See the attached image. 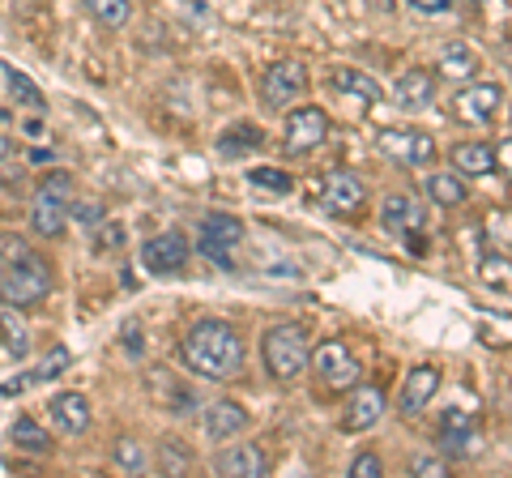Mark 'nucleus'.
Wrapping results in <instances>:
<instances>
[{
  "instance_id": "1",
  "label": "nucleus",
  "mask_w": 512,
  "mask_h": 478,
  "mask_svg": "<svg viewBox=\"0 0 512 478\" xmlns=\"http://www.w3.org/2000/svg\"><path fill=\"white\" fill-rule=\"evenodd\" d=\"M180 359L188 363V372H197L205 380H231L244 372V338H239L235 325L205 316V321H197L184 333Z\"/></svg>"
},
{
  "instance_id": "2",
  "label": "nucleus",
  "mask_w": 512,
  "mask_h": 478,
  "mask_svg": "<svg viewBox=\"0 0 512 478\" xmlns=\"http://www.w3.org/2000/svg\"><path fill=\"white\" fill-rule=\"evenodd\" d=\"M52 286H56L52 265H47L39 252L22 248L18 257L0 269V304H9V308H35V304H43V299L52 295Z\"/></svg>"
},
{
  "instance_id": "3",
  "label": "nucleus",
  "mask_w": 512,
  "mask_h": 478,
  "mask_svg": "<svg viewBox=\"0 0 512 478\" xmlns=\"http://www.w3.org/2000/svg\"><path fill=\"white\" fill-rule=\"evenodd\" d=\"M261 355H265V368L274 372V380H295L308 372V329L303 325H274L261 342Z\"/></svg>"
},
{
  "instance_id": "4",
  "label": "nucleus",
  "mask_w": 512,
  "mask_h": 478,
  "mask_svg": "<svg viewBox=\"0 0 512 478\" xmlns=\"http://www.w3.org/2000/svg\"><path fill=\"white\" fill-rule=\"evenodd\" d=\"M69 201H73L69 175H52V180H43L35 201H30V227H35V235L56 239L64 227H69Z\"/></svg>"
},
{
  "instance_id": "5",
  "label": "nucleus",
  "mask_w": 512,
  "mask_h": 478,
  "mask_svg": "<svg viewBox=\"0 0 512 478\" xmlns=\"http://www.w3.org/2000/svg\"><path fill=\"white\" fill-rule=\"evenodd\" d=\"M308 368L316 372V380L325 385L329 393H346V389H355L359 385V376H363V368H359V359L350 355V350L342 346V342H320L312 355H308Z\"/></svg>"
},
{
  "instance_id": "6",
  "label": "nucleus",
  "mask_w": 512,
  "mask_h": 478,
  "mask_svg": "<svg viewBox=\"0 0 512 478\" xmlns=\"http://www.w3.org/2000/svg\"><path fill=\"white\" fill-rule=\"evenodd\" d=\"M308 94V65L299 60H278V65L265 69V82H261V103L269 111H286L295 99Z\"/></svg>"
},
{
  "instance_id": "7",
  "label": "nucleus",
  "mask_w": 512,
  "mask_h": 478,
  "mask_svg": "<svg viewBox=\"0 0 512 478\" xmlns=\"http://www.w3.org/2000/svg\"><path fill=\"white\" fill-rule=\"evenodd\" d=\"M244 244V222L235 214H205L201 218V252L222 269H235L231 248Z\"/></svg>"
},
{
  "instance_id": "8",
  "label": "nucleus",
  "mask_w": 512,
  "mask_h": 478,
  "mask_svg": "<svg viewBox=\"0 0 512 478\" xmlns=\"http://www.w3.org/2000/svg\"><path fill=\"white\" fill-rule=\"evenodd\" d=\"M329 137V116L320 107H295L286 116V137H282V150L299 158V154H312L316 146H325Z\"/></svg>"
},
{
  "instance_id": "9",
  "label": "nucleus",
  "mask_w": 512,
  "mask_h": 478,
  "mask_svg": "<svg viewBox=\"0 0 512 478\" xmlns=\"http://www.w3.org/2000/svg\"><path fill=\"white\" fill-rule=\"evenodd\" d=\"M478 436H483V432H478V423H474L470 410H461V406L444 410L440 436H436V444H440L444 457H470V453L478 449Z\"/></svg>"
},
{
  "instance_id": "10",
  "label": "nucleus",
  "mask_w": 512,
  "mask_h": 478,
  "mask_svg": "<svg viewBox=\"0 0 512 478\" xmlns=\"http://www.w3.org/2000/svg\"><path fill=\"white\" fill-rule=\"evenodd\" d=\"M188 235L184 231H163L154 235L146 248H141V265L150 269V274H180L188 265Z\"/></svg>"
},
{
  "instance_id": "11",
  "label": "nucleus",
  "mask_w": 512,
  "mask_h": 478,
  "mask_svg": "<svg viewBox=\"0 0 512 478\" xmlns=\"http://www.w3.org/2000/svg\"><path fill=\"white\" fill-rule=\"evenodd\" d=\"M367 205V184L355 171H329L325 175V210H333L338 218H355Z\"/></svg>"
},
{
  "instance_id": "12",
  "label": "nucleus",
  "mask_w": 512,
  "mask_h": 478,
  "mask_svg": "<svg viewBox=\"0 0 512 478\" xmlns=\"http://www.w3.org/2000/svg\"><path fill=\"white\" fill-rule=\"evenodd\" d=\"M380 150L402 158L406 167H431L436 163V141L431 133H419V129H389L380 133Z\"/></svg>"
},
{
  "instance_id": "13",
  "label": "nucleus",
  "mask_w": 512,
  "mask_h": 478,
  "mask_svg": "<svg viewBox=\"0 0 512 478\" xmlns=\"http://www.w3.org/2000/svg\"><path fill=\"white\" fill-rule=\"evenodd\" d=\"M500 107H504V86H495V82H474V86H466L457 94V116L470 120V124L495 120Z\"/></svg>"
},
{
  "instance_id": "14",
  "label": "nucleus",
  "mask_w": 512,
  "mask_h": 478,
  "mask_svg": "<svg viewBox=\"0 0 512 478\" xmlns=\"http://www.w3.org/2000/svg\"><path fill=\"white\" fill-rule=\"evenodd\" d=\"M214 470L227 474V478H261V474H269V457L261 453V444L244 440V444H231V449H222L214 457Z\"/></svg>"
},
{
  "instance_id": "15",
  "label": "nucleus",
  "mask_w": 512,
  "mask_h": 478,
  "mask_svg": "<svg viewBox=\"0 0 512 478\" xmlns=\"http://www.w3.org/2000/svg\"><path fill=\"white\" fill-rule=\"evenodd\" d=\"M440 368L436 363H423V368H414L410 376H406V389H402V402H397V410L406 414V419H414V414H423L427 410V402L440 393Z\"/></svg>"
},
{
  "instance_id": "16",
  "label": "nucleus",
  "mask_w": 512,
  "mask_h": 478,
  "mask_svg": "<svg viewBox=\"0 0 512 478\" xmlns=\"http://www.w3.org/2000/svg\"><path fill=\"white\" fill-rule=\"evenodd\" d=\"M393 103L402 111H427L431 103H436V77H431L427 69H406L393 86Z\"/></svg>"
},
{
  "instance_id": "17",
  "label": "nucleus",
  "mask_w": 512,
  "mask_h": 478,
  "mask_svg": "<svg viewBox=\"0 0 512 478\" xmlns=\"http://www.w3.org/2000/svg\"><path fill=\"white\" fill-rule=\"evenodd\" d=\"M248 427V410L231 402V397H218V402L205 406V436L210 440H231Z\"/></svg>"
},
{
  "instance_id": "18",
  "label": "nucleus",
  "mask_w": 512,
  "mask_h": 478,
  "mask_svg": "<svg viewBox=\"0 0 512 478\" xmlns=\"http://www.w3.org/2000/svg\"><path fill=\"white\" fill-rule=\"evenodd\" d=\"M380 218H384V227H389L393 235H402V239H410V235H419V231H423V205H419V201H410L406 193L384 197Z\"/></svg>"
},
{
  "instance_id": "19",
  "label": "nucleus",
  "mask_w": 512,
  "mask_h": 478,
  "mask_svg": "<svg viewBox=\"0 0 512 478\" xmlns=\"http://www.w3.org/2000/svg\"><path fill=\"white\" fill-rule=\"evenodd\" d=\"M359 389V385H355ZM384 419V393L380 389H359L355 397L346 402V414H342V427L346 432H367L372 423Z\"/></svg>"
},
{
  "instance_id": "20",
  "label": "nucleus",
  "mask_w": 512,
  "mask_h": 478,
  "mask_svg": "<svg viewBox=\"0 0 512 478\" xmlns=\"http://www.w3.org/2000/svg\"><path fill=\"white\" fill-rule=\"evenodd\" d=\"M52 419L69 436H82L86 427H90V402H86V393H56L52 397Z\"/></svg>"
},
{
  "instance_id": "21",
  "label": "nucleus",
  "mask_w": 512,
  "mask_h": 478,
  "mask_svg": "<svg viewBox=\"0 0 512 478\" xmlns=\"http://www.w3.org/2000/svg\"><path fill=\"white\" fill-rule=\"evenodd\" d=\"M333 90L346 94V99H359V103H380L384 99V90H380L376 77H367L359 69H338V73H333Z\"/></svg>"
},
{
  "instance_id": "22",
  "label": "nucleus",
  "mask_w": 512,
  "mask_h": 478,
  "mask_svg": "<svg viewBox=\"0 0 512 478\" xmlns=\"http://www.w3.org/2000/svg\"><path fill=\"white\" fill-rule=\"evenodd\" d=\"M478 69H483V65H478V52L470 43H448L440 52V73L453 77V82H466V77H474Z\"/></svg>"
},
{
  "instance_id": "23",
  "label": "nucleus",
  "mask_w": 512,
  "mask_h": 478,
  "mask_svg": "<svg viewBox=\"0 0 512 478\" xmlns=\"http://www.w3.org/2000/svg\"><path fill=\"white\" fill-rule=\"evenodd\" d=\"M453 167H461V175H491L495 171V150L483 141H461L453 150Z\"/></svg>"
},
{
  "instance_id": "24",
  "label": "nucleus",
  "mask_w": 512,
  "mask_h": 478,
  "mask_svg": "<svg viewBox=\"0 0 512 478\" xmlns=\"http://www.w3.org/2000/svg\"><path fill=\"white\" fill-rule=\"evenodd\" d=\"M82 5H86L90 18L107 30H120V26H128V18H133V0H82Z\"/></svg>"
},
{
  "instance_id": "25",
  "label": "nucleus",
  "mask_w": 512,
  "mask_h": 478,
  "mask_svg": "<svg viewBox=\"0 0 512 478\" xmlns=\"http://www.w3.org/2000/svg\"><path fill=\"white\" fill-rule=\"evenodd\" d=\"M265 146V133L256 129V124H235V129H227L218 137V150L235 158V154H248V150H261Z\"/></svg>"
},
{
  "instance_id": "26",
  "label": "nucleus",
  "mask_w": 512,
  "mask_h": 478,
  "mask_svg": "<svg viewBox=\"0 0 512 478\" xmlns=\"http://www.w3.org/2000/svg\"><path fill=\"white\" fill-rule=\"evenodd\" d=\"M9 436H13V444H18V449H26V453H47V449H52V436H47L43 427L30 419V414H18V419H13Z\"/></svg>"
},
{
  "instance_id": "27",
  "label": "nucleus",
  "mask_w": 512,
  "mask_h": 478,
  "mask_svg": "<svg viewBox=\"0 0 512 478\" xmlns=\"http://www.w3.org/2000/svg\"><path fill=\"white\" fill-rule=\"evenodd\" d=\"M427 193L436 205H461L466 201V184H461V175L436 171V175H427Z\"/></svg>"
},
{
  "instance_id": "28",
  "label": "nucleus",
  "mask_w": 512,
  "mask_h": 478,
  "mask_svg": "<svg viewBox=\"0 0 512 478\" xmlns=\"http://www.w3.org/2000/svg\"><path fill=\"white\" fill-rule=\"evenodd\" d=\"M0 333H5L0 359H26L30 355V329L18 321V316H0Z\"/></svg>"
},
{
  "instance_id": "29",
  "label": "nucleus",
  "mask_w": 512,
  "mask_h": 478,
  "mask_svg": "<svg viewBox=\"0 0 512 478\" xmlns=\"http://www.w3.org/2000/svg\"><path fill=\"white\" fill-rule=\"evenodd\" d=\"M5 82H9V94L18 99L22 107H30V111H39L43 107V90L30 82L26 73H18V69H5Z\"/></svg>"
},
{
  "instance_id": "30",
  "label": "nucleus",
  "mask_w": 512,
  "mask_h": 478,
  "mask_svg": "<svg viewBox=\"0 0 512 478\" xmlns=\"http://www.w3.org/2000/svg\"><path fill=\"white\" fill-rule=\"evenodd\" d=\"M116 466L128 470V474H146V449H141L137 440L124 436V440L116 444Z\"/></svg>"
},
{
  "instance_id": "31",
  "label": "nucleus",
  "mask_w": 512,
  "mask_h": 478,
  "mask_svg": "<svg viewBox=\"0 0 512 478\" xmlns=\"http://www.w3.org/2000/svg\"><path fill=\"white\" fill-rule=\"evenodd\" d=\"M483 282L508 291V252H487L483 257Z\"/></svg>"
},
{
  "instance_id": "32",
  "label": "nucleus",
  "mask_w": 512,
  "mask_h": 478,
  "mask_svg": "<svg viewBox=\"0 0 512 478\" xmlns=\"http://www.w3.org/2000/svg\"><path fill=\"white\" fill-rule=\"evenodd\" d=\"M248 180L252 184H261V188H274V193H291V175H286V171H278V167H252L248 171Z\"/></svg>"
},
{
  "instance_id": "33",
  "label": "nucleus",
  "mask_w": 512,
  "mask_h": 478,
  "mask_svg": "<svg viewBox=\"0 0 512 478\" xmlns=\"http://www.w3.org/2000/svg\"><path fill=\"white\" fill-rule=\"evenodd\" d=\"M69 218L77 222V227L94 231V227L103 222V205H99V201H69Z\"/></svg>"
},
{
  "instance_id": "34",
  "label": "nucleus",
  "mask_w": 512,
  "mask_h": 478,
  "mask_svg": "<svg viewBox=\"0 0 512 478\" xmlns=\"http://www.w3.org/2000/svg\"><path fill=\"white\" fill-rule=\"evenodd\" d=\"M94 231H99V235H94V248H99V252H116V248H124V227H116V222H99Z\"/></svg>"
},
{
  "instance_id": "35",
  "label": "nucleus",
  "mask_w": 512,
  "mask_h": 478,
  "mask_svg": "<svg viewBox=\"0 0 512 478\" xmlns=\"http://www.w3.org/2000/svg\"><path fill=\"white\" fill-rule=\"evenodd\" d=\"M64 368H69V350L52 346V355L43 359V368L35 372V380H56V376H64Z\"/></svg>"
},
{
  "instance_id": "36",
  "label": "nucleus",
  "mask_w": 512,
  "mask_h": 478,
  "mask_svg": "<svg viewBox=\"0 0 512 478\" xmlns=\"http://www.w3.org/2000/svg\"><path fill=\"white\" fill-rule=\"evenodd\" d=\"M350 474H355V478H380L384 474V461L376 453H359L355 461H350Z\"/></svg>"
},
{
  "instance_id": "37",
  "label": "nucleus",
  "mask_w": 512,
  "mask_h": 478,
  "mask_svg": "<svg viewBox=\"0 0 512 478\" xmlns=\"http://www.w3.org/2000/svg\"><path fill=\"white\" fill-rule=\"evenodd\" d=\"M410 470H414V474H423V478H444V474H448V461H444V457H427V453H419Z\"/></svg>"
},
{
  "instance_id": "38",
  "label": "nucleus",
  "mask_w": 512,
  "mask_h": 478,
  "mask_svg": "<svg viewBox=\"0 0 512 478\" xmlns=\"http://www.w3.org/2000/svg\"><path fill=\"white\" fill-rule=\"evenodd\" d=\"M26 244H22V239L18 235H5V231H0V269H5L13 257H18V252H22Z\"/></svg>"
},
{
  "instance_id": "39",
  "label": "nucleus",
  "mask_w": 512,
  "mask_h": 478,
  "mask_svg": "<svg viewBox=\"0 0 512 478\" xmlns=\"http://www.w3.org/2000/svg\"><path fill=\"white\" fill-rule=\"evenodd\" d=\"M124 346H128V355H141V350H146V346H141V325L137 321L124 325Z\"/></svg>"
},
{
  "instance_id": "40",
  "label": "nucleus",
  "mask_w": 512,
  "mask_h": 478,
  "mask_svg": "<svg viewBox=\"0 0 512 478\" xmlns=\"http://www.w3.org/2000/svg\"><path fill=\"white\" fill-rule=\"evenodd\" d=\"M410 5L419 13H448V9H453V0H410Z\"/></svg>"
},
{
  "instance_id": "41",
  "label": "nucleus",
  "mask_w": 512,
  "mask_h": 478,
  "mask_svg": "<svg viewBox=\"0 0 512 478\" xmlns=\"http://www.w3.org/2000/svg\"><path fill=\"white\" fill-rule=\"evenodd\" d=\"M9 154H13V141H9L5 133H0V163H5V158H9Z\"/></svg>"
}]
</instances>
